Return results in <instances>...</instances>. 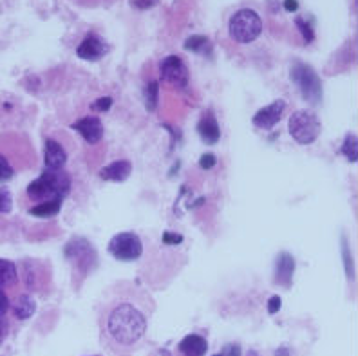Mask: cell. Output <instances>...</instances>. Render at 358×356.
I'll list each match as a JSON object with an SVG mask.
<instances>
[{"label": "cell", "instance_id": "6da1fadb", "mask_svg": "<svg viewBox=\"0 0 358 356\" xmlns=\"http://www.w3.org/2000/svg\"><path fill=\"white\" fill-rule=\"evenodd\" d=\"M152 297L134 283H120L105 293L98 313L101 346L116 356H127L145 339L152 320Z\"/></svg>", "mask_w": 358, "mask_h": 356}, {"label": "cell", "instance_id": "7a4b0ae2", "mask_svg": "<svg viewBox=\"0 0 358 356\" xmlns=\"http://www.w3.org/2000/svg\"><path fill=\"white\" fill-rule=\"evenodd\" d=\"M71 190V178L62 170H48L40 174L38 179L27 185V197L33 201H48L55 197H64Z\"/></svg>", "mask_w": 358, "mask_h": 356}, {"label": "cell", "instance_id": "3957f363", "mask_svg": "<svg viewBox=\"0 0 358 356\" xmlns=\"http://www.w3.org/2000/svg\"><path fill=\"white\" fill-rule=\"evenodd\" d=\"M288 131L293 141H297L299 145H311L319 139L320 132H322V123H320L319 116L315 114V111H295L289 116Z\"/></svg>", "mask_w": 358, "mask_h": 356}, {"label": "cell", "instance_id": "277c9868", "mask_svg": "<svg viewBox=\"0 0 358 356\" xmlns=\"http://www.w3.org/2000/svg\"><path fill=\"white\" fill-rule=\"evenodd\" d=\"M228 31L237 44H252L261 36L262 20L254 9H239L237 13L231 15Z\"/></svg>", "mask_w": 358, "mask_h": 356}, {"label": "cell", "instance_id": "5b68a950", "mask_svg": "<svg viewBox=\"0 0 358 356\" xmlns=\"http://www.w3.org/2000/svg\"><path fill=\"white\" fill-rule=\"evenodd\" d=\"M292 82L301 91L302 98L310 101L311 105H319L322 101V82L315 69L304 62H295L289 69Z\"/></svg>", "mask_w": 358, "mask_h": 356}, {"label": "cell", "instance_id": "8992f818", "mask_svg": "<svg viewBox=\"0 0 358 356\" xmlns=\"http://www.w3.org/2000/svg\"><path fill=\"white\" fill-rule=\"evenodd\" d=\"M109 253L120 262H134L138 261L143 253V243L132 232H122L116 234L109 241Z\"/></svg>", "mask_w": 358, "mask_h": 356}, {"label": "cell", "instance_id": "52a82bcc", "mask_svg": "<svg viewBox=\"0 0 358 356\" xmlns=\"http://www.w3.org/2000/svg\"><path fill=\"white\" fill-rule=\"evenodd\" d=\"M66 257L73 262L75 268L91 269V266H94V261H96V252H94V246H91L89 241L73 239L67 243Z\"/></svg>", "mask_w": 358, "mask_h": 356}, {"label": "cell", "instance_id": "ba28073f", "mask_svg": "<svg viewBox=\"0 0 358 356\" xmlns=\"http://www.w3.org/2000/svg\"><path fill=\"white\" fill-rule=\"evenodd\" d=\"M159 73H162L163 82L171 83L174 87L183 89L188 83V69L185 66V62L176 55L163 58L159 64Z\"/></svg>", "mask_w": 358, "mask_h": 356}, {"label": "cell", "instance_id": "9c48e42d", "mask_svg": "<svg viewBox=\"0 0 358 356\" xmlns=\"http://www.w3.org/2000/svg\"><path fill=\"white\" fill-rule=\"evenodd\" d=\"M288 109V104L284 100H275L273 104H270L268 107H262L261 111L254 114L252 122L257 129H264V131H271L277 123L282 120L284 113Z\"/></svg>", "mask_w": 358, "mask_h": 356}, {"label": "cell", "instance_id": "30bf717a", "mask_svg": "<svg viewBox=\"0 0 358 356\" xmlns=\"http://www.w3.org/2000/svg\"><path fill=\"white\" fill-rule=\"evenodd\" d=\"M73 131L78 132L89 145H96L100 143L101 139H103V123H101L100 118L96 116H85L76 120L73 125H71Z\"/></svg>", "mask_w": 358, "mask_h": 356}, {"label": "cell", "instance_id": "8fae6325", "mask_svg": "<svg viewBox=\"0 0 358 356\" xmlns=\"http://www.w3.org/2000/svg\"><path fill=\"white\" fill-rule=\"evenodd\" d=\"M109 48L105 44V40L100 38L98 35H89L82 40V44L76 48V55L82 60L87 62H98L107 55Z\"/></svg>", "mask_w": 358, "mask_h": 356}, {"label": "cell", "instance_id": "7c38bea8", "mask_svg": "<svg viewBox=\"0 0 358 356\" xmlns=\"http://www.w3.org/2000/svg\"><path fill=\"white\" fill-rule=\"evenodd\" d=\"M132 172V163L127 159H120L114 161L110 165L103 166L100 170V178L103 181H110V183H123L127 181L129 176Z\"/></svg>", "mask_w": 358, "mask_h": 356}, {"label": "cell", "instance_id": "4fadbf2b", "mask_svg": "<svg viewBox=\"0 0 358 356\" xmlns=\"http://www.w3.org/2000/svg\"><path fill=\"white\" fill-rule=\"evenodd\" d=\"M208 351V342L201 334H187L181 342L178 343V353L181 356H205Z\"/></svg>", "mask_w": 358, "mask_h": 356}, {"label": "cell", "instance_id": "5bb4252c", "mask_svg": "<svg viewBox=\"0 0 358 356\" xmlns=\"http://www.w3.org/2000/svg\"><path fill=\"white\" fill-rule=\"evenodd\" d=\"M197 134L201 136L203 143L206 145H215L221 139V129H219V123L214 114L208 113L199 120V123H197Z\"/></svg>", "mask_w": 358, "mask_h": 356}, {"label": "cell", "instance_id": "9a60e30c", "mask_svg": "<svg viewBox=\"0 0 358 356\" xmlns=\"http://www.w3.org/2000/svg\"><path fill=\"white\" fill-rule=\"evenodd\" d=\"M67 161L66 148L57 139H45V166L48 170H62Z\"/></svg>", "mask_w": 358, "mask_h": 356}, {"label": "cell", "instance_id": "2e32d148", "mask_svg": "<svg viewBox=\"0 0 358 356\" xmlns=\"http://www.w3.org/2000/svg\"><path fill=\"white\" fill-rule=\"evenodd\" d=\"M293 271H295V259L289 253L282 252L275 262V283L284 287L292 286Z\"/></svg>", "mask_w": 358, "mask_h": 356}, {"label": "cell", "instance_id": "e0dca14e", "mask_svg": "<svg viewBox=\"0 0 358 356\" xmlns=\"http://www.w3.org/2000/svg\"><path fill=\"white\" fill-rule=\"evenodd\" d=\"M62 203H64V197H55V199L42 201V203L35 204L33 208H29V215H33V218L51 219L60 213Z\"/></svg>", "mask_w": 358, "mask_h": 356}, {"label": "cell", "instance_id": "ac0fdd59", "mask_svg": "<svg viewBox=\"0 0 358 356\" xmlns=\"http://www.w3.org/2000/svg\"><path fill=\"white\" fill-rule=\"evenodd\" d=\"M35 309L36 304L31 295H20L17 299V302L13 304V313L18 320H27L29 317H33Z\"/></svg>", "mask_w": 358, "mask_h": 356}, {"label": "cell", "instance_id": "d6986e66", "mask_svg": "<svg viewBox=\"0 0 358 356\" xmlns=\"http://www.w3.org/2000/svg\"><path fill=\"white\" fill-rule=\"evenodd\" d=\"M18 280L17 266L11 261H6V259H0V287H11L15 286Z\"/></svg>", "mask_w": 358, "mask_h": 356}, {"label": "cell", "instance_id": "ffe728a7", "mask_svg": "<svg viewBox=\"0 0 358 356\" xmlns=\"http://www.w3.org/2000/svg\"><path fill=\"white\" fill-rule=\"evenodd\" d=\"M183 48L190 52H196V55H206L212 49V42L203 35H194L185 40Z\"/></svg>", "mask_w": 358, "mask_h": 356}, {"label": "cell", "instance_id": "44dd1931", "mask_svg": "<svg viewBox=\"0 0 358 356\" xmlns=\"http://www.w3.org/2000/svg\"><path fill=\"white\" fill-rule=\"evenodd\" d=\"M157 98H159V85L156 80H150L145 91V101H147V111L154 113L157 109Z\"/></svg>", "mask_w": 358, "mask_h": 356}, {"label": "cell", "instance_id": "7402d4cb", "mask_svg": "<svg viewBox=\"0 0 358 356\" xmlns=\"http://www.w3.org/2000/svg\"><path fill=\"white\" fill-rule=\"evenodd\" d=\"M357 148H358L357 136L350 134V136H348V138H345L344 143H342L341 154H344V156L348 157V161H350V163H357V159H358Z\"/></svg>", "mask_w": 358, "mask_h": 356}, {"label": "cell", "instance_id": "603a6c76", "mask_svg": "<svg viewBox=\"0 0 358 356\" xmlns=\"http://www.w3.org/2000/svg\"><path fill=\"white\" fill-rule=\"evenodd\" d=\"M295 24H297V27L301 29L302 36H304V42H306V44L313 42V38H315L313 27L310 26V22H308L306 18H297V20H295Z\"/></svg>", "mask_w": 358, "mask_h": 356}, {"label": "cell", "instance_id": "cb8c5ba5", "mask_svg": "<svg viewBox=\"0 0 358 356\" xmlns=\"http://www.w3.org/2000/svg\"><path fill=\"white\" fill-rule=\"evenodd\" d=\"M13 208V197L11 192L0 187V213H9Z\"/></svg>", "mask_w": 358, "mask_h": 356}, {"label": "cell", "instance_id": "d4e9b609", "mask_svg": "<svg viewBox=\"0 0 358 356\" xmlns=\"http://www.w3.org/2000/svg\"><path fill=\"white\" fill-rule=\"evenodd\" d=\"M15 176V169L11 166L6 156L0 154V181H9Z\"/></svg>", "mask_w": 358, "mask_h": 356}, {"label": "cell", "instance_id": "484cf974", "mask_svg": "<svg viewBox=\"0 0 358 356\" xmlns=\"http://www.w3.org/2000/svg\"><path fill=\"white\" fill-rule=\"evenodd\" d=\"M110 107H113V98H110V96H101V98H98V100L91 105V109L96 111V113H107Z\"/></svg>", "mask_w": 358, "mask_h": 356}, {"label": "cell", "instance_id": "4316f807", "mask_svg": "<svg viewBox=\"0 0 358 356\" xmlns=\"http://www.w3.org/2000/svg\"><path fill=\"white\" fill-rule=\"evenodd\" d=\"M215 163H217V157L214 156V154H203L201 159H199V166H201L203 170H210V169H214Z\"/></svg>", "mask_w": 358, "mask_h": 356}, {"label": "cell", "instance_id": "83f0119b", "mask_svg": "<svg viewBox=\"0 0 358 356\" xmlns=\"http://www.w3.org/2000/svg\"><path fill=\"white\" fill-rule=\"evenodd\" d=\"M163 244H181L183 243V235L174 234V232H165L162 237Z\"/></svg>", "mask_w": 358, "mask_h": 356}, {"label": "cell", "instance_id": "f1b7e54d", "mask_svg": "<svg viewBox=\"0 0 358 356\" xmlns=\"http://www.w3.org/2000/svg\"><path fill=\"white\" fill-rule=\"evenodd\" d=\"M280 306H282V299H280L279 295L271 297V299L268 300V311H270V315H275L280 309Z\"/></svg>", "mask_w": 358, "mask_h": 356}, {"label": "cell", "instance_id": "f546056e", "mask_svg": "<svg viewBox=\"0 0 358 356\" xmlns=\"http://www.w3.org/2000/svg\"><path fill=\"white\" fill-rule=\"evenodd\" d=\"M9 306H11V304H9L8 295H6V291L0 287V317H4L6 313H8Z\"/></svg>", "mask_w": 358, "mask_h": 356}, {"label": "cell", "instance_id": "4dcf8cb0", "mask_svg": "<svg viewBox=\"0 0 358 356\" xmlns=\"http://www.w3.org/2000/svg\"><path fill=\"white\" fill-rule=\"evenodd\" d=\"M157 4V0H132V6L138 9H150Z\"/></svg>", "mask_w": 358, "mask_h": 356}, {"label": "cell", "instance_id": "1f68e13d", "mask_svg": "<svg viewBox=\"0 0 358 356\" xmlns=\"http://www.w3.org/2000/svg\"><path fill=\"white\" fill-rule=\"evenodd\" d=\"M224 356H241V348L237 343H228L223 349Z\"/></svg>", "mask_w": 358, "mask_h": 356}, {"label": "cell", "instance_id": "d6a6232c", "mask_svg": "<svg viewBox=\"0 0 358 356\" xmlns=\"http://www.w3.org/2000/svg\"><path fill=\"white\" fill-rule=\"evenodd\" d=\"M282 6H284V9H286V11H289V13H295V11L299 9L297 0H284Z\"/></svg>", "mask_w": 358, "mask_h": 356}, {"label": "cell", "instance_id": "836d02e7", "mask_svg": "<svg viewBox=\"0 0 358 356\" xmlns=\"http://www.w3.org/2000/svg\"><path fill=\"white\" fill-rule=\"evenodd\" d=\"M6 331H8V327H6V322H4V318L0 317V342H2V340H4Z\"/></svg>", "mask_w": 358, "mask_h": 356}, {"label": "cell", "instance_id": "e575fe53", "mask_svg": "<svg viewBox=\"0 0 358 356\" xmlns=\"http://www.w3.org/2000/svg\"><path fill=\"white\" fill-rule=\"evenodd\" d=\"M275 356H292V353H289L286 348H282V349H279V351H277Z\"/></svg>", "mask_w": 358, "mask_h": 356}, {"label": "cell", "instance_id": "d590c367", "mask_svg": "<svg viewBox=\"0 0 358 356\" xmlns=\"http://www.w3.org/2000/svg\"><path fill=\"white\" fill-rule=\"evenodd\" d=\"M212 356H224L223 353H217V355H212Z\"/></svg>", "mask_w": 358, "mask_h": 356}]
</instances>
